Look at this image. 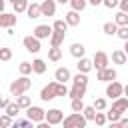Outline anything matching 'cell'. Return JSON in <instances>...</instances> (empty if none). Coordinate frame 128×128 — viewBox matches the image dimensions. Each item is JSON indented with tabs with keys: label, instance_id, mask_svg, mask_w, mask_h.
Listing matches in <instances>:
<instances>
[{
	"label": "cell",
	"instance_id": "cell-1",
	"mask_svg": "<svg viewBox=\"0 0 128 128\" xmlns=\"http://www.w3.org/2000/svg\"><path fill=\"white\" fill-rule=\"evenodd\" d=\"M30 88H32V80L28 76H20L18 80H14L10 84V94L12 96H20V94H26Z\"/></svg>",
	"mask_w": 128,
	"mask_h": 128
},
{
	"label": "cell",
	"instance_id": "cell-2",
	"mask_svg": "<svg viewBox=\"0 0 128 128\" xmlns=\"http://www.w3.org/2000/svg\"><path fill=\"white\" fill-rule=\"evenodd\" d=\"M86 118L82 116V112H72V114H68L66 118H62V126L64 128H84L86 126Z\"/></svg>",
	"mask_w": 128,
	"mask_h": 128
},
{
	"label": "cell",
	"instance_id": "cell-3",
	"mask_svg": "<svg viewBox=\"0 0 128 128\" xmlns=\"http://www.w3.org/2000/svg\"><path fill=\"white\" fill-rule=\"evenodd\" d=\"M108 64H110V56H108L106 52H102V50L94 52V58H92V68L102 70V68H106Z\"/></svg>",
	"mask_w": 128,
	"mask_h": 128
},
{
	"label": "cell",
	"instance_id": "cell-4",
	"mask_svg": "<svg viewBox=\"0 0 128 128\" xmlns=\"http://www.w3.org/2000/svg\"><path fill=\"white\" fill-rule=\"evenodd\" d=\"M116 78H118V72L110 66H106L102 70H96V80H100V82H112Z\"/></svg>",
	"mask_w": 128,
	"mask_h": 128
},
{
	"label": "cell",
	"instance_id": "cell-5",
	"mask_svg": "<svg viewBox=\"0 0 128 128\" xmlns=\"http://www.w3.org/2000/svg\"><path fill=\"white\" fill-rule=\"evenodd\" d=\"M106 96L108 98H118V96H124V86L118 82V80H112V82H108V86H106Z\"/></svg>",
	"mask_w": 128,
	"mask_h": 128
},
{
	"label": "cell",
	"instance_id": "cell-6",
	"mask_svg": "<svg viewBox=\"0 0 128 128\" xmlns=\"http://www.w3.org/2000/svg\"><path fill=\"white\" fill-rule=\"evenodd\" d=\"M44 112H46V110H42L40 106H32V104H30V106L26 108V118L36 124V122H42V120H44Z\"/></svg>",
	"mask_w": 128,
	"mask_h": 128
},
{
	"label": "cell",
	"instance_id": "cell-7",
	"mask_svg": "<svg viewBox=\"0 0 128 128\" xmlns=\"http://www.w3.org/2000/svg\"><path fill=\"white\" fill-rule=\"evenodd\" d=\"M62 118H64V112H62L60 108H50L48 112H44V120H46L50 126L60 124V122H62Z\"/></svg>",
	"mask_w": 128,
	"mask_h": 128
},
{
	"label": "cell",
	"instance_id": "cell-8",
	"mask_svg": "<svg viewBox=\"0 0 128 128\" xmlns=\"http://www.w3.org/2000/svg\"><path fill=\"white\" fill-rule=\"evenodd\" d=\"M22 44H24V48L28 50V52H32V54H38L40 52V40L38 38H34V36H24L22 38Z\"/></svg>",
	"mask_w": 128,
	"mask_h": 128
},
{
	"label": "cell",
	"instance_id": "cell-9",
	"mask_svg": "<svg viewBox=\"0 0 128 128\" xmlns=\"http://www.w3.org/2000/svg\"><path fill=\"white\" fill-rule=\"evenodd\" d=\"M50 34H52V26H48V24H38V26L34 28V32H32V36L38 38V40L50 38Z\"/></svg>",
	"mask_w": 128,
	"mask_h": 128
},
{
	"label": "cell",
	"instance_id": "cell-10",
	"mask_svg": "<svg viewBox=\"0 0 128 128\" xmlns=\"http://www.w3.org/2000/svg\"><path fill=\"white\" fill-rule=\"evenodd\" d=\"M18 22L16 14H8V12H0V28H14Z\"/></svg>",
	"mask_w": 128,
	"mask_h": 128
},
{
	"label": "cell",
	"instance_id": "cell-11",
	"mask_svg": "<svg viewBox=\"0 0 128 128\" xmlns=\"http://www.w3.org/2000/svg\"><path fill=\"white\" fill-rule=\"evenodd\" d=\"M70 78H72V74H70V70H68L66 66H60V68H56V70H54V80H56V82L66 84Z\"/></svg>",
	"mask_w": 128,
	"mask_h": 128
},
{
	"label": "cell",
	"instance_id": "cell-12",
	"mask_svg": "<svg viewBox=\"0 0 128 128\" xmlns=\"http://www.w3.org/2000/svg\"><path fill=\"white\" fill-rule=\"evenodd\" d=\"M56 14V2L54 0H44L40 4V16H54Z\"/></svg>",
	"mask_w": 128,
	"mask_h": 128
},
{
	"label": "cell",
	"instance_id": "cell-13",
	"mask_svg": "<svg viewBox=\"0 0 128 128\" xmlns=\"http://www.w3.org/2000/svg\"><path fill=\"white\" fill-rule=\"evenodd\" d=\"M112 110L124 114V112L128 110V98H126V96H118V98H114V100H112Z\"/></svg>",
	"mask_w": 128,
	"mask_h": 128
},
{
	"label": "cell",
	"instance_id": "cell-14",
	"mask_svg": "<svg viewBox=\"0 0 128 128\" xmlns=\"http://www.w3.org/2000/svg\"><path fill=\"white\" fill-rule=\"evenodd\" d=\"M54 98H56V94H54V86H52V82H50V84H46V86L40 90V100L48 102V100H54Z\"/></svg>",
	"mask_w": 128,
	"mask_h": 128
},
{
	"label": "cell",
	"instance_id": "cell-15",
	"mask_svg": "<svg viewBox=\"0 0 128 128\" xmlns=\"http://www.w3.org/2000/svg\"><path fill=\"white\" fill-rule=\"evenodd\" d=\"M76 68H78V72H82V74H88V72L92 70V60H88L86 56H82V58H78V64H76Z\"/></svg>",
	"mask_w": 128,
	"mask_h": 128
},
{
	"label": "cell",
	"instance_id": "cell-16",
	"mask_svg": "<svg viewBox=\"0 0 128 128\" xmlns=\"http://www.w3.org/2000/svg\"><path fill=\"white\" fill-rule=\"evenodd\" d=\"M64 38H66V32H54L52 30V34H50V46L60 48V44L64 42Z\"/></svg>",
	"mask_w": 128,
	"mask_h": 128
},
{
	"label": "cell",
	"instance_id": "cell-17",
	"mask_svg": "<svg viewBox=\"0 0 128 128\" xmlns=\"http://www.w3.org/2000/svg\"><path fill=\"white\" fill-rule=\"evenodd\" d=\"M126 60H128V54H126L124 50H114V52H112V62H114V64L124 66Z\"/></svg>",
	"mask_w": 128,
	"mask_h": 128
},
{
	"label": "cell",
	"instance_id": "cell-18",
	"mask_svg": "<svg viewBox=\"0 0 128 128\" xmlns=\"http://www.w3.org/2000/svg\"><path fill=\"white\" fill-rule=\"evenodd\" d=\"M86 94V86H78V84H72V88L68 90V96L74 100V98H84Z\"/></svg>",
	"mask_w": 128,
	"mask_h": 128
},
{
	"label": "cell",
	"instance_id": "cell-19",
	"mask_svg": "<svg viewBox=\"0 0 128 128\" xmlns=\"http://www.w3.org/2000/svg\"><path fill=\"white\" fill-rule=\"evenodd\" d=\"M26 14H28V18H30V20L40 18V4H36V2L28 4V6H26Z\"/></svg>",
	"mask_w": 128,
	"mask_h": 128
},
{
	"label": "cell",
	"instance_id": "cell-20",
	"mask_svg": "<svg viewBox=\"0 0 128 128\" xmlns=\"http://www.w3.org/2000/svg\"><path fill=\"white\" fill-rule=\"evenodd\" d=\"M64 22H66L68 26H78V24H80V12H76V10H70V12L66 14Z\"/></svg>",
	"mask_w": 128,
	"mask_h": 128
},
{
	"label": "cell",
	"instance_id": "cell-21",
	"mask_svg": "<svg viewBox=\"0 0 128 128\" xmlns=\"http://www.w3.org/2000/svg\"><path fill=\"white\" fill-rule=\"evenodd\" d=\"M70 54H72L74 58H82V56L86 54V48H84V44H80V42H74V44L70 46Z\"/></svg>",
	"mask_w": 128,
	"mask_h": 128
},
{
	"label": "cell",
	"instance_id": "cell-22",
	"mask_svg": "<svg viewBox=\"0 0 128 128\" xmlns=\"http://www.w3.org/2000/svg\"><path fill=\"white\" fill-rule=\"evenodd\" d=\"M30 64H32V72H34V74H44V72H46V62H44L42 58H36V60H32Z\"/></svg>",
	"mask_w": 128,
	"mask_h": 128
},
{
	"label": "cell",
	"instance_id": "cell-23",
	"mask_svg": "<svg viewBox=\"0 0 128 128\" xmlns=\"http://www.w3.org/2000/svg\"><path fill=\"white\" fill-rule=\"evenodd\" d=\"M32 104V100H30V96H24V94H20V96H16V106L20 108V110H26L28 106Z\"/></svg>",
	"mask_w": 128,
	"mask_h": 128
},
{
	"label": "cell",
	"instance_id": "cell-24",
	"mask_svg": "<svg viewBox=\"0 0 128 128\" xmlns=\"http://www.w3.org/2000/svg\"><path fill=\"white\" fill-rule=\"evenodd\" d=\"M52 86H54V94L56 96H68V88H66V84H62V82H52Z\"/></svg>",
	"mask_w": 128,
	"mask_h": 128
},
{
	"label": "cell",
	"instance_id": "cell-25",
	"mask_svg": "<svg viewBox=\"0 0 128 128\" xmlns=\"http://www.w3.org/2000/svg\"><path fill=\"white\" fill-rule=\"evenodd\" d=\"M10 128H34V122H30L28 118H20V120L12 122Z\"/></svg>",
	"mask_w": 128,
	"mask_h": 128
},
{
	"label": "cell",
	"instance_id": "cell-26",
	"mask_svg": "<svg viewBox=\"0 0 128 128\" xmlns=\"http://www.w3.org/2000/svg\"><path fill=\"white\" fill-rule=\"evenodd\" d=\"M60 58H62V50L50 46V50H48V60H50V62H58Z\"/></svg>",
	"mask_w": 128,
	"mask_h": 128
},
{
	"label": "cell",
	"instance_id": "cell-27",
	"mask_svg": "<svg viewBox=\"0 0 128 128\" xmlns=\"http://www.w3.org/2000/svg\"><path fill=\"white\" fill-rule=\"evenodd\" d=\"M114 24L116 26H128V12H118L114 18Z\"/></svg>",
	"mask_w": 128,
	"mask_h": 128
},
{
	"label": "cell",
	"instance_id": "cell-28",
	"mask_svg": "<svg viewBox=\"0 0 128 128\" xmlns=\"http://www.w3.org/2000/svg\"><path fill=\"white\" fill-rule=\"evenodd\" d=\"M72 80V84H78V86H88V76L86 74H82V72H78L74 78H70Z\"/></svg>",
	"mask_w": 128,
	"mask_h": 128
},
{
	"label": "cell",
	"instance_id": "cell-29",
	"mask_svg": "<svg viewBox=\"0 0 128 128\" xmlns=\"http://www.w3.org/2000/svg\"><path fill=\"white\" fill-rule=\"evenodd\" d=\"M68 4L72 6V10H76V12H82L86 6H88V2L86 0H68Z\"/></svg>",
	"mask_w": 128,
	"mask_h": 128
},
{
	"label": "cell",
	"instance_id": "cell-30",
	"mask_svg": "<svg viewBox=\"0 0 128 128\" xmlns=\"http://www.w3.org/2000/svg\"><path fill=\"white\" fill-rule=\"evenodd\" d=\"M14 6V14H20V12H26V6H28V0H16L12 2Z\"/></svg>",
	"mask_w": 128,
	"mask_h": 128
},
{
	"label": "cell",
	"instance_id": "cell-31",
	"mask_svg": "<svg viewBox=\"0 0 128 128\" xmlns=\"http://www.w3.org/2000/svg\"><path fill=\"white\" fill-rule=\"evenodd\" d=\"M116 28H118V26H116L114 22H104V24H102L104 34H108V36H114V34H116Z\"/></svg>",
	"mask_w": 128,
	"mask_h": 128
},
{
	"label": "cell",
	"instance_id": "cell-32",
	"mask_svg": "<svg viewBox=\"0 0 128 128\" xmlns=\"http://www.w3.org/2000/svg\"><path fill=\"white\" fill-rule=\"evenodd\" d=\"M4 110H6V114H8L10 118H14V116H18V112H20V108L16 106V102H8V106H6Z\"/></svg>",
	"mask_w": 128,
	"mask_h": 128
},
{
	"label": "cell",
	"instance_id": "cell-33",
	"mask_svg": "<svg viewBox=\"0 0 128 128\" xmlns=\"http://www.w3.org/2000/svg\"><path fill=\"white\" fill-rule=\"evenodd\" d=\"M52 30H54V32H66V30H68V24H66L64 20H54Z\"/></svg>",
	"mask_w": 128,
	"mask_h": 128
},
{
	"label": "cell",
	"instance_id": "cell-34",
	"mask_svg": "<svg viewBox=\"0 0 128 128\" xmlns=\"http://www.w3.org/2000/svg\"><path fill=\"white\" fill-rule=\"evenodd\" d=\"M104 116H106V122H118V120H120V116H122V114H120V112H116V110H112V108H110V110H108V112H106V114H104Z\"/></svg>",
	"mask_w": 128,
	"mask_h": 128
},
{
	"label": "cell",
	"instance_id": "cell-35",
	"mask_svg": "<svg viewBox=\"0 0 128 128\" xmlns=\"http://www.w3.org/2000/svg\"><path fill=\"white\" fill-rule=\"evenodd\" d=\"M18 70H20L22 76H28V74H32V64H30V62H20Z\"/></svg>",
	"mask_w": 128,
	"mask_h": 128
},
{
	"label": "cell",
	"instance_id": "cell-36",
	"mask_svg": "<svg viewBox=\"0 0 128 128\" xmlns=\"http://www.w3.org/2000/svg\"><path fill=\"white\" fill-rule=\"evenodd\" d=\"M106 106H108V104H106V100H104V98H96V100H94V104H92V108H94L96 112L106 110Z\"/></svg>",
	"mask_w": 128,
	"mask_h": 128
},
{
	"label": "cell",
	"instance_id": "cell-37",
	"mask_svg": "<svg viewBox=\"0 0 128 128\" xmlns=\"http://www.w3.org/2000/svg\"><path fill=\"white\" fill-rule=\"evenodd\" d=\"M116 36L126 42V40H128V26H118V28H116Z\"/></svg>",
	"mask_w": 128,
	"mask_h": 128
},
{
	"label": "cell",
	"instance_id": "cell-38",
	"mask_svg": "<svg viewBox=\"0 0 128 128\" xmlns=\"http://www.w3.org/2000/svg\"><path fill=\"white\" fill-rule=\"evenodd\" d=\"M94 114H96V110H94L92 106H84V108H82V116H84L86 120H94Z\"/></svg>",
	"mask_w": 128,
	"mask_h": 128
},
{
	"label": "cell",
	"instance_id": "cell-39",
	"mask_svg": "<svg viewBox=\"0 0 128 128\" xmlns=\"http://www.w3.org/2000/svg\"><path fill=\"white\" fill-rule=\"evenodd\" d=\"M10 58H12V48H0V60L8 62Z\"/></svg>",
	"mask_w": 128,
	"mask_h": 128
},
{
	"label": "cell",
	"instance_id": "cell-40",
	"mask_svg": "<svg viewBox=\"0 0 128 128\" xmlns=\"http://www.w3.org/2000/svg\"><path fill=\"white\" fill-rule=\"evenodd\" d=\"M82 108H84L82 98H74L72 100V112H82Z\"/></svg>",
	"mask_w": 128,
	"mask_h": 128
},
{
	"label": "cell",
	"instance_id": "cell-41",
	"mask_svg": "<svg viewBox=\"0 0 128 128\" xmlns=\"http://www.w3.org/2000/svg\"><path fill=\"white\" fill-rule=\"evenodd\" d=\"M10 124H12V118L8 114H2L0 116V128H10Z\"/></svg>",
	"mask_w": 128,
	"mask_h": 128
},
{
	"label": "cell",
	"instance_id": "cell-42",
	"mask_svg": "<svg viewBox=\"0 0 128 128\" xmlns=\"http://www.w3.org/2000/svg\"><path fill=\"white\" fill-rule=\"evenodd\" d=\"M94 122H96L98 126H104V124H106V116H104V112H96V114H94Z\"/></svg>",
	"mask_w": 128,
	"mask_h": 128
},
{
	"label": "cell",
	"instance_id": "cell-43",
	"mask_svg": "<svg viewBox=\"0 0 128 128\" xmlns=\"http://www.w3.org/2000/svg\"><path fill=\"white\" fill-rule=\"evenodd\" d=\"M102 4H104L106 8H110V10H112V8H116V6H118V0H102Z\"/></svg>",
	"mask_w": 128,
	"mask_h": 128
},
{
	"label": "cell",
	"instance_id": "cell-44",
	"mask_svg": "<svg viewBox=\"0 0 128 128\" xmlns=\"http://www.w3.org/2000/svg\"><path fill=\"white\" fill-rule=\"evenodd\" d=\"M118 8L120 12H128V0H118Z\"/></svg>",
	"mask_w": 128,
	"mask_h": 128
},
{
	"label": "cell",
	"instance_id": "cell-45",
	"mask_svg": "<svg viewBox=\"0 0 128 128\" xmlns=\"http://www.w3.org/2000/svg\"><path fill=\"white\" fill-rule=\"evenodd\" d=\"M8 102H10V98H6V96H0V108H6V106H8Z\"/></svg>",
	"mask_w": 128,
	"mask_h": 128
},
{
	"label": "cell",
	"instance_id": "cell-46",
	"mask_svg": "<svg viewBox=\"0 0 128 128\" xmlns=\"http://www.w3.org/2000/svg\"><path fill=\"white\" fill-rule=\"evenodd\" d=\"M34 128H50V124L46 122V120H42V122H36V126Z\"/></svg>",
	"mask_w": 128,
	"mask_h": 128
},
{
	"label": "cell",
	"instance_id": "cell-47",
	"mask_svg": "<svg viewBox=\"0 0 128 128\" xmlns=\"http://www.w3.org/2000/svg\"><path fill=\"white\" fill-rule=\"evenodd\" d=\"M88 4H92V6H98V4H102V0H86Z\"/></svg>",
	"mask_w": 128,
	"mask_h": 128
},
{
	"label": "cell",
	"instance_id": "cell-48",
	"mask_svg": "<svg viewBox=\"0 0 128 128\" xmlns=\"http://www.w3.org/2000/svg\"><path fill=\"white\" fill-rule=\"evenodd\" d=\"M110 128H122V126H120V122H110ZM124 128H126V126H124Z\"/></svg>",
	"mask_w": 128,
	"mask_h": 128
},
{
	"label": "cell",
	"instance_id": "cell-49",
	"mask_svg": "<svg viewBox=\"0 0 128 128\" xmlns=\"http://www.w3.org/2000/svg\"><path fill=\"white\" fill-rule=\"evenodd\" d=\"M4 6H6V0H0V12H4Z\"/></svg>",
	"mask_w": 128,
	"mask_h": 128
},
{
	"label": "cell",
	"instance_id": "cell-50",
	"mask_svg": "<svg viewBox=\"0 0 128 128\" xmlns=\"http://www.w3.org/2000/svg\"><path fill=\"white\" fill-rule=\"evenodd\" d=\"M54 2H58V4H68V0H54Z\"/></svg>",
	"mask_w": 128,
	"mask_h": 128
},
{
	"label": "cell",
	"instance_id": "cell-51",
	"mask_svg": "<svg viewBox=\"0 0 128 128\" xmlns=\"http://www.w3.org/2000/svg\"><path fill=\"white\" fill-rule=\"evenodd\" d=\"M10 2H16V0H10Z\"/></svg>",
	"mask_w": 128,
	"mask_h": 128
}]
</instances>
